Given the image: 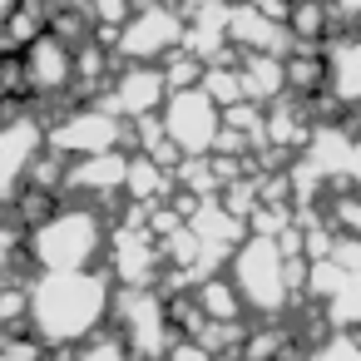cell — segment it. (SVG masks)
<instances>
[{
	"label": "cell",
	"instance_id": "1",
	"mask_svg": "<svg viewBox=\"0 0 361 361\" xmlns=\"http://www.w3.org/2000/svg\"><path fill=\"white\" fill-rule=\"evenodd\" d=\"M99 302H104V292H99L94 277H55L50 287L35 292V322H40L45 336L70 341V336H80L85 326H94Z\"/></svg>",
	"mask_w": 361,
	"mask_h": 361
},
{
	"label": "cell",
	"instance_id": "2",
	"mask_svg": "<svg viewBox=\"0 0 361 361\" xmlns=\"http://www.w3.org/2000/svg\"><path fill=\"white\" fill-rule=\"evenodd\" d=\"M40 238H55V243H60V247L45 252L55 267H75V262H85V257L94 252V223H90V218H55Z\"/></svg>",
	"mask_w": 361,
	"mask_h": 361
},
{
	"label": "cell",
	"instance_id": "3",
	"mask_svg": "<svg viewBox=\"0 0 361 361\" xmlns=\"http://www.w3.org/2000/svg\"><path fill=\"white\" fill-rule=\"evenodd\" d=\"M173 124H169V134L183 144V149H203L208 139H213V129H203L198 119H218L213 114V104H208V94H178L173 99V114H169Z\"/></svg>",
	"mask_w": 361,
	"mask_h": 361
},
{
	"label": "cell",
	"instance_id": "4",
	"mask_svg": "<svg viewBox=\"0 0 361 361\" xmlns=\"http://www.w3.org/2000/svg\"><path fill=\"white\" fill-rule=\"evenodd\" d=\"M25 85L35 90H65L70 85V60L55 40H35L30 55H25Z\"/></svg>",
	"mask_w": 361,
	"mask_h": 361
},
{
	"label": "cell",
	"instance_id": "5",
	"mask_svg": "<svg viewBox=\"0 0 361 361\" xmlns=\"http://www.w3.org/2000/svg\"><path fill=\"white\" fill-rule=\"evenodd\" d=\"M243 277H252V302H262V307H272L277 297H282V287H272V277H277V252H267L262 243H252L247 252H243Z\"/></svg>",
	"mask_w": 361,
	"mask_h": 361
},
{
	"label": "cell",
	"instance_id": "6",
	"mask_svg": "<svg viewBox=\"0 0 361 361\" xmlns=\"http://www.w3.org/2000/svg\"><path fill=\"white\" fill-rule=\"evenodd\" d=\"M169 40H173V20H169V16H159V11L124 30V50H134V55H154V50H164Z\"/></svg>",
	"mask_w": 361,
	"mask_h": 361
},
{
	"label": "cell",
	"instance_id": "7",
	"mask_svg": "<svg viewBox=\"0 0 361 361\" xmlns=\"http://www.w3.org/2000/svg\"><path fill=\"white\" fill-rule=\"evenodd\" d=\"M331 70H336V90H341L346 99H356V94H361V45H356V40H341V45L331 50Z\"/></svg>",
	"mask_w": 361,
	"mask_h": 361
},
{
	"label": "cell",
	"instance_id": "8",
	"mask_svg": "<svg viewBox=\"0 0 361 361\" xmlns=\"http://www.w3.org/2000/svg\"><path fill=\"white\" fill-rule=\"evenodd\" d=\"M85 361H119V351L114 346H94V351H85Z\"/></svg>",
	"mask_w": 361,
	"mask_h": 361
}]
</instances>
